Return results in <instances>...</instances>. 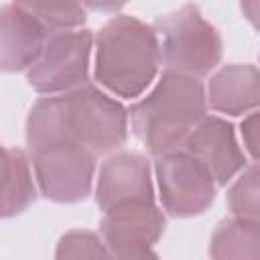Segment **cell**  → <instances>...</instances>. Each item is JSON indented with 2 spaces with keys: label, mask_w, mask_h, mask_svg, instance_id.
Listing matches in <instances>:
<instances>
[{
  "label": "cell",
  "mask_w": 260,
  "mask_h": 260,
  "mask_svg": "<svg viewBox=\"0 0 260 260\" xmlns=\"http://www.w3.org/2000/svg\"><path fill=\"white\" fill-rule=\"evenodd\" d=\"M55 260H158V256L148 250L138 256H118L114 254L95 232L71 230L61 236L55 248Z\"/></svg>",
  "instance_id": "15"
},
{
  "label": "cell",
  "mask_w": 260,
  "mask_h": 260,
  "mask_svg": "<svg viewBox=\"0 0 260 260\" xmlns=\"http://www.w3.org/2000/svg\"><path fill=\"white\" fill-rule=\"evenodd\" d=\"M240 132H242V144H244V152L250 156V162H256L258 158V112H250L242 124H240Z\"/></svg>",
  "instance_id": "18"
},
{
  "label": "cell",
  "mask_w": 260,
  "mask_h": 260,
  "mask_svg": "<svg viewBox=\"0 0 260 260\" xmlns=\"http://www.w3.org/2000/svg\"><path fill=\"white\" fill-rule=\"evenodd\" d=\"M37 199L28 156L20 148L0 144V217L22 213Z\"/></svg>",
  "instance_id": "13"
},
{
  "label": "cell",
  "mask_w": 260,
  "mask_h": 260,
  "mask_svg": "<svg viewBox=\"0 0 260 260\" xmlns=\"http://www.w3.org/2000/svg\"><path fill=\"white\" fill-rule=\"evenodd\" d=\"M211 260H260V223L254 219H223L209 242Z\"/></svg>",
  "instance_id": "14"
},
{
  "label": "cell",
  "mask_w": 260,
  "mask_h": 260,
  "mask_svg": "<svg viewBox=\"0 0 260 260\" xmlns=\"http://www.w3.org/2000/svg\"><path fill=\"white\" fill-rule=\"evenodd\" d=\"M260 77L252 63H232L215 71L205 87V102L217 114L242 116L256 110Z\"/></svg>",
  "instance_id": "12"
},
{
  "label": "cell",
  "mask_w": 260,
  "mask_h": 260,
  "mask_svg": "<svg viewBox=\"0 0 260 260\" xmlns=\"http://www.w3.org/2000/svg\"><path fill=\"white\" fill-rule=\"evenodd\" d=\"M205 114L203 83L189 75L162 71L150 91L128 110V126L156 158L181 150L185 138Z\"/></svg>",
  "instance_id": "3"
},
{
  "label": "cell",
  "mask_w": 260,
  "mask_h": 260,
  "mask_svg": "<svg viewBox=\"0 0 260 260\" xmlns=\"http://www.w3.org/2000/svg\"><path fill=\"white\" fill-rule=\"evenodd\" d=\"M165 225V213L156 203H124L104 211L98 236L114 254L130 258L152 250Z\"/></svg>",
  "instance_id": "8"
},
{
  "label": "cell",
  "mask_w": 260,
  "mask_h": 260,
  "mask_svg": "<svg viewBox=\"0 0 260 260\" xmlns=\"http://www.w3.org/2000/svg\"><path fill=\"white\" fill-rule=\"evenodd\" d=\"M47 37L49 30L20 2L0 6V71H26Z\"/></svg>",
  "instance_id": "11"
},
{
  "label": "cell",
  "mask_w": 260,
  "mask_h": 260,
  "mask_svg": "<svg viewBox=\"0 0 260 260\" xmlns=\"http://www.w3.org/2000/svg\"><path fill=\"white\" fill-rule=\"evenodd\" d=\"M181 150L193 156L213 179L217 187L228 185L248 167L246 152L238 144L234 126L213 114H205L185 138Z\"/></svg>",
  "instance_id": "9"
},
{
  "label": "cell",
  "mask_w": 260,
  "mask_h": 260,
  "mask_svg": "<svg viewBox=\"0 0 260 260\" xmlns=\"http://www.w3.org/2000/svg\"><path fill=\"white\" fill-rule=\"evenodd\" d=\"M158 67L156 32L132 14L112 16L93 37V77L112 98H140L152 85Z\"/></svg>",
  "instance_id": "2"
},
{
  "label": "cell",
  "mask_w": 260,
  "mask_h": 260,
  "mask_svg": "<svg viewBox=\"0 0 260 260\" xmlns=\"http://www.w3.org/2000/svg\"><path fill=\"white\" fill-rule=\"evenodd\" d=\"M91 49L93 35L87 28L51 32L39 57L24 71L28 85L39 93L59 95L89 83Z\"/></svg>",
  "instance_id": "5"
},
{
  "label": "cell",
  "mask_w": 260,
  "mask_h": 260,
  "mask_svg": "<svg viewBox=\"0 0 260 260\" xmlns=\"http://www.w3.org/2000/svg\"><path fill=\"white\" fill-rule=\"evenodd\" d=\"M128 110L98 85L37 100L26 118L28 152L55 142H73L89 152L110 154L128 140Z\"/></svg>",
  "instance_id": "1"
},
{
  "label": "cell",
  "mask_w": 260,
  "mask_h": 260,
  "mask_svg": "<svg viewBox=\"0 0 260 260\" xmlns=\"http://www.w3.org/2000/svg\"><path fill=\"white\" fill-rule=\"evenodd\" d=\"M258 179H260L258 162H250L242 171V175L236 179V183L232 185V189L228 193V207L234 217L258 221V213H260Z\"/></svg>",
  "instance_id": "16"
},
{
  "label": "cell",
  "mask_w": 260,
  "mask_h": 260,
  "mask_svg": "<svg viewBox=\"0 0 260 260\" xmlns=\"http://www.w3.org/2000/svg\"><path fill=\"white\" fill-rule=\"evenodd\" d=\"M35 185L55 203L83 201L93 187L95 154L73 142H55L30 150Z\"/></svg>",
  "instance_id": "6"
},
{
  "label": "cell",
  "mask_w": 260,
  "mask_h": 260,
  "mask_svg": "<svg viewBox=\"0 0 260 260\" xmlns=\"http://www.w3.org/2000/svg\"><path fill=\"white\" fill-rule=\"evenodd\" d=\"M154 177L162 209L173 217H193L209 209L217 185L185 150L154 158Z\"/></svg>",
  "instance_id": "7"
},
{
  "label": "cell",
  "mask_w": 260,
  "mask_h": 260,
  "mask_svg": "<svg viewBox=\"0 0 260 260\" xmlns=\"http://www.w3.org/2000/svg\"><path fill=\"white\" fill-rule=\"evenodd\" d=\"M47 30L51 32H59V30H73L77 26H81L87 18L85 8L81 4H28V2H20Z\"/></svg>",
  "instance_id": "17"
},
{
  "label": "cell",
  "mask_w": 260,
  "mask_h": 260,
  "mask_svg": "<svg viewBox=\"0 0 260 260\" xmlns=\"http://www.w3.org/2000/svg\"><path fill=\"white\" fill-rule=\"evenodd\" d=\"M152 28L165 71L199 79L211 73L221 59L219 30L201 16L195 4L156 16Z\"/></svg>",
  "instance_id": "4"
},
{
  "label": "cell",
  "mask_w": 260,
  "mask_h": 260,
  "mask_svg": "<svg viewBox=\"0 0 260 260\" xmlns=\"http://www.w3.org/2000/svg\"><path fill=\"white\" fill-rule=\"evenodd\" d=\"M154 203L150 162L134 150L114 152L104 160L95 181V203L102 211L124 203Z\"/></svg>",
  "instance_id": "10"
}]
</instances>
